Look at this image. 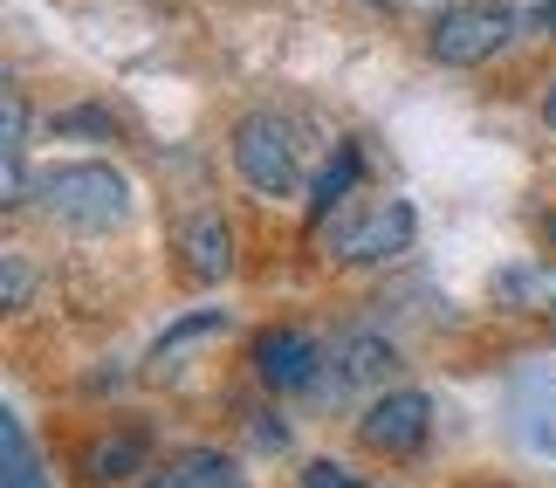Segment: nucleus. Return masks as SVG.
Returning a JSON list of instances; mask_svg holds the SVG:
<instances>
[{
	"label": "nucleus",
	"instance_id": "obj_11",
	"mask_svg": "<svg viewBox=\"0 0 556 488\" xmlns=\"http://www.w3.org/2000/svg\"><path fill=\"white\" fill-rule=\"evenodd\" d=\"M0 488H49V475H41V454L28 448L21 413H0Z\"/></svg>",
	"mask_w": 556,
	"mask_h": 488
},
{
	"label": "nucleus",
	"instance_id": "obj_9",
	"mask_svg": "<svg viewBox=\"0 0 556 488\" xmlns=\"http://www.w3.org/2000/svg\"><path fill=\"white\" fill-rule=\"evenodd\" d=\"M21 159H28V103L21 90L0 97V200L21 207L28 200V173H21Z\"/></svg>",
	"mask_w": 556,
	"mask_h": 488
},
{
	"label": "nucleus",
	"instance_id": "obj_8",
	"mask_svg": "<svg viewBox=\"0 0 556 488\" xmlns=\"http://www.w3.org/2000/svg\"><path fill=\"white\" fill-rule=\"evenodd\" d=\"M495 303L516 310V316H543V324H556V268L549 262H516L495 275Z\"/></svg>",
	"mask_w": 556,
	"mask_h": 488
},
{
	"label": "nucleus",
	"instance_id": "obj_2",
	"mask_svg": "<svg viewBox=\"0 0 556 488\" xmlns=\"http://www.w3.org/2000/svg\"><path fill=\"white\" fill-rule=\"evenodd\" d=\"M233 173H241L262 200H295L303 193V145H295L289 117L248 111L233 124Z\"/></svg>",
	"mask_w": 556,
	"mask_h": 488
},
{
	"label": "nucleus",
	"instance_id": "obj_5",
	"mask_svg": "<svg viewBox=\"0 0 556 488\" xmlns=\"http://www.w3.org/2000/svg\"><path fill=\"white\" fill-rule=\"evenodd\" d=\"M413 241H419V214L405 200H378L365 221H351L344 235H337V262L344 268H378V262H399Z\"/></svg>",
	"mask_w": 556,
	"mask_h": 488
},
{
	"label": "nucleus",
	"instance_id": "obj_3",
	"mask_svg": "<svg viewBox=\"0 0 556 488\" xmlns=\"http://www.w3.org/2000/svg\"><path fill=\"white\" fill-rule=\"evenodd\" d=\"M508 41H516V14H508L502 0H454V8H440V21L426 28V49H433V62H446V70H481Z\"/></svg>",
	"mask_w": 556,
	"mask_h": 488
},
{
	"label": "nucleus",
	"instance_id": "obj_21",
	"mask_svg": "<svg viewBox=\"0 0 556 488\" xmlns=\"http://www.w3.org/2000/svg\"><path fill=\"white\" fill-rule=\"evenodd\" d=\"M543 235H549V241H556V214H549V221H543Z\"/></svg>",
	"mask_w": 556,
	"mask_h": 488
},
{
	"label": "nucleus",
	"instance_id": "obj_17",
	"mask_svg": "<svg viewBox=\"0 0 556 488\" xmlns=\"http://www.w3.org/2000/svg\"><path fill=\"white\" fill-rule=\"evenodd\" d=\"M55 132H111V117H103V111H62Z\"/></svg>",
	"mask_w": 556,
	"mask_h": 488
},
{
	"label": "nucleus",
	"instance_id": "obj_19",
	"mask_svg": "<svg viewBox=\"0 0 556 488\" xmlns=\"http://www.w3.org/2000/svg\"><path fill=\"white\" fill-rule=\"evenodd\" d=\"M529 21H536V28H549V35H556V0H536V14H529Z\"/></svg>",
	"mask_w": 556,
	"mask_h": 488
},
{
	"label": "nucleus",
	"instance_id": "obj_14",
	"mask_svg": "<svg viewBox=\"0 0 556 488\" xmlns=\"http://www.w3.org/2000/svg\"><path fill=\"white\" fill-rule=\"evenodd\" d=\"M138 461H144V440L138 434H111V440L90 448V481H124Z\"/></svg>",
	"mask_w": 556,
	"mask_h": 488
},
{
	"label": "nucleus",
	"instance_id": "obj_4",
	"mask_svg": "<svg viewBox=\"0 0 556 488\" xmlns=\"http://www.w3.org/2000/svg\"><path fill=\"white\" fill-rule=\"evenodd\" d=\"M426 434H433V399L419 386H392L357 413V448H371V454H413L426 448Z\"/></svg>",
	"mask_w": 556,
	"mask_h": 488
},
{
	"label": "nucleus",
	"instance_id": "obj_6",
	"mask_svg": "<svg viewBox=\"0 0 556 488\" xmlns=\"http://www.w3.org/2000/svg\"><path fill=\"white\" fill-rule=\"evenodd\" d=\"M254 372H262V386H268V392H309L316 378L330 372V351L316 345L309 330L275 324V330L254 337Z\"/></svg>",
	"mask_w": 556,
	"mask_h": 488
},
{
	"label": "nucleus",
	"instance_id": "obj_12",
	"mask_svg": "<svg viewBox=\"0 0 556 488\" xmlns=\"http://www.w3.org/2000/svg\"><path fill=\"white\" fill-rule=\"evenodd\" d=\"M144 488H248L227 454H179L173 468H159Z\"/></svg>",
	"mask_w": 556,
	"mask_h": 488
},
{
	"label": "nucleus",
	"instance_id": "obj_7",
	"mask_svg": "<svg viewBox=\"0 0 556 488\" xmlns=\"http://www.w3.org/2000/svg\"><path fill=\"white\" fill-rule=\"evenodd\" d=\"M173 248H179V275H186L192 289H213V283H227V275H233V235H227V221L213 214V207H200V214L179 221Z\"/></svg>",
	"mask_w": 556,
	"mask_h": 488
},
{
	"label": "nucleus",
	"instance_id": "obj_10",
	"mask_svg": "<svg viewBox=\"0 0 556 488\" xmlns=\"http://www.w3.org/2000/svg\"><path fill=\"white\" fill-rule=\"evenodd\" d=\"M357 173H365V152H357L351 138H337V145H330V159H324V173H316V186H309V221H324L330 207L357 186Z\"/></svg>",
	"mask_w": 556,
	"mask_h": 488
},
{
	"label": "nucleus",
	"instance_id": "obj_15",
	"mask_svg": "<svg viewBox=\"0 0 556 488\" xmlns=\"http://www.w3.org/2000/svg\"><path fill=\"white\" fill-rule=\"evenodd\" d=\"M28 296H35V268H28V262H21V254L8 248V262H0V303H8V310H21Z\"/></svg>",
	"mask_w": 556,
	"mask_h": 488
},
{
	"label": "nucleus",
	"instance_id": "obj_20",
	"mask_svg": "<svg viewBox=\"0 0 556 488\" xmlns=\"http://www.w3.org/2000/svg\"><path fill=\"white\" fill-rule=\"evenodd\" d=\"M543 124L556 132V83H549V97H543Z\"/></svg>",
	"mask_w": 556,
	"mask_h": 488
},
{
	"label": "nucleus",
	"instance_id": "obj_16",
	"mask_svg": "<svg viewBox=\"0 0 556 488\" xmlns=\"http://www.w3.org/2000/svg\"><path fill=\"white\" fill-rule=\"evenodd\" d=\"M303 488H371V481L351 475L344 461H309V468H303Z\"/></svg>",
	"mask_w": 556,
	"mask_h": 488
},
{
	"label": "nucleus",
	"instance_id": "obj_13",
	"mask_svg": "<svg viewBox=\"0 0 556 488\" xmlns=\"http://www.w3.org/2000/svg\"><path fill=\"white\" fill-rule=\"evenodd\" d=\"M392 372H399V351L384 337L351 330L344 351H337V386H365V378H392Z\"/></svg>",
	"mask_w": 556,
	"mask_h": 488
},
{
	"label": "nucleus",
	"instance_id": "obj_18",
	"mask_svg": "<svg viewBox=\"0 0 556 488\" xmlns=\"http://www.w3.org/2000/svg\"><path fill=\"white\" fill-rule=\"evenodd\" d=\"M248 434H254V448H282V440H289L282 427H275V420H254V427H248Z\"/></svg>",
	"mask_w": 556,
	"mask_h": 488
},
{
	"label": "nucleus",
	"instance_id": "obj_1",
	"mask_svg": "<svg viewBox=\"0 0 556 488\" xmlns=\"http://www.w3.org/2000/svg\"><path fill=\"white\" fill-rule=\"evenodd\" d=\"M35 193L55 221H70L76 235H111V227L131 221V186H124V173H111V165H97V159H70V165L35 173Z\"/></svg>",
	"mask_w": 556,
	"mask_h": 488
}]
</instances>
